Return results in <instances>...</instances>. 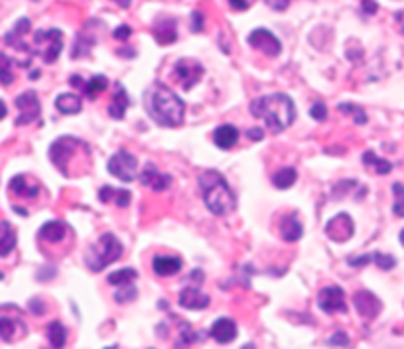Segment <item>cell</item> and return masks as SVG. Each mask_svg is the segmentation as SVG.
<instances>
[{"mask_svg":"<svg viewBox=\"0 0 404 349\" xmlns=\"http://www.w3.org/2000/svg\"><path fill=\"white\" fill-rule=\"evenodd\" d=\"M47 341L54 349H61L67 341V330L61 326V321H52L47 326Z\"/></svg>","mask_w":404,"mask_h":349,"instance_id":"4316f807","label":"cell"},{"mask_svg":"<svg viewBox=\"0 0 404 349\" xmlns=\"http://www.w3.org/2000/svg\"><path fill=\"white\" fill-rule=\"evenodd\" d=\"M152 271L158 277H174L181 271V259L172 257V255H158L152 261Z\"/></svg>","mask_w":404,"mask_h":349,"instance_id":"e0dca14e","label":"cell"},{"mask_svg":"<svg viewBox=\"0 0 404 349\" xmlns=\"http://www.w3.org/2000/svg\"><path fill=\"white\" fill-rule=\"evenodd\" d=\"M363 160L367 166H374V170H377V174H389L390 172V162L383 160V158H377L373 152H365V156H363Z\"/></svg>","mask_w":404,"mask_h":349,"instance_id":"836d02e7","label":"cell"},{"mask_svg":"<svg viewBox=\"0 0 404 349\" xmlns=\"http://www.w3.org/2000/svg\"><path fill=\"white\" fill-rule=\"evenodd\" d=\"M115 195H117V189L111 188V186H105V188H101V191H99V200H101L103 204L115 202Z\"/></svg>","mask_w":404,"mask_h":349,"instance_id":"60d3db41","label":"cell"},{"mask_svg":"<svg viewBox=\"0 0 404 349\" xmlns=\"http://www.w3.org/2000/svg\"><path fill=\"white\" fill-rule=\"evenodd\" d=\"M83 146V142L75 140L71 136H63L60 140H56L52 148H49V158L56 164V168L60 170L63 176H71L69 172V160L74 158V154L77 152V148Z\"/></svg>","mask_w":404,"mask_h":349,"instance_id":"8992f818","label":"cell"},{"mask_svg":"<svg viewBox=\"0 0 404 349\" xmlns=\"http://www.w3.org/2000/svg\"><path fill=\"white\" fill-rule=\"evenodd\" d=\"M56 107L58 111L63 113V115H77L83 107L81 103V97L79 95H74V93H63L56 99Z\"/></svg>","mask_w":404,"mask_h":349,"instance_id":"d4e9b609","label":"cell"},{"mask_svg":"<svg viewBox=\"0 0 404 349\" xmlns=\"http://www.w3.org/2000/svg\"><path fill=\"white\" fill-rule=\"evenodd\" d=\"M126 109H128V95H126V91L119 85V87H117V93H115V97H113V103L109 105V115L119 120V118L124 116Z\"/></svg>","mask_w":404,"mask_h":349,"instance_id":"484cf974","label":"cell"},{"mask_svg":"<svg viewBox=\"0 0 404 349\" xmlns=\"http://www.w3.org/2000/svg\"><path fill=\"white\" fill-rule=\"evenodd\" d=\"M211 335L219 343H231L237 337V324L231 318H221L211 326Z\"/></svg>","mask_w":404,"mask_h":349,"instance_id":"ac0fdd59","label":"cell"},{"mask_svg":"<svg viewBox=\"0 0 404 349\" xmlns=\"http://www.w3.org/2000/svg\"><path fill=\"white\" fill-rule=\"evenodd\" d=\"M237 138H239V131H237L233 125L217 127L215 132H213V140H215V145L219 146L221 150H229V148H233L235 142H237Z\"/></svg>","mask_w":404,"mask_h":349,"instance_id":"603a6c76","label":"cell"},{"mask_svg":"<svg viewBox=\"0 0 404 349\" xmlns=\"http://www.w3.org/2000/svg\"><path fill=\"white\" fill-rule=\"evenodd\" d=\"M26 32H30V20L28 18H22V20H18L14 30L6 34V42L12 45V47H16V50H20V52H28L30 54V45L24 42V34Z\"/></svg>","mask_w":404,"mask_h":349,"instance_id":"7402d4cb","label":"cell"},{"mask_svg":"<svg viewBox=\"0 0 404 349\" xmlns=\"http://www.w3.org/2000/svg\"><path fill=\"white\" fill-rule=\"evenodd\" d=\"M355 233V227H353V219L349 218L347 213H339L333 219L328 221L326 225V235L330 237L331 241L335 243H344L347 239H351Z\"/></svg>","mask_w":404,"mask_h":349,"instance_id":"7c38bea8","label":"cell"},{"mask_svg":"<svg viewBox=\"0 0 404 349\" xmlns=\"http://www.w3.org/2000/svg\"><path fill=\"white\" fill-rule=\"evenodd\" d=\"M10 191L14 193L16 198H22V200H36L38 193H40V186L30 182L26 176H16L14 180L10 182Z\"/></svg>","mask_w":404,"mask_h":349,"instance_id":"ffe728a7","label":"cell"},{"mask_svg":"<svg viewBox=\"0 0 404 349\" xmlns=\"http://www.w3.org/2000/svg\"><path fill=\"white\" fill-rule=\"evenodd\" d=\"M288 2L290 0H267V4H269L272 10H286L288 8Z\"/></svg>","mask_w":404,"mask_h":349,"instance_id":"bcb514c9","label":"cell"},{"mask_svg":"<svg viewBox=\"0 0 404 349\" xmlns=\"http://www.w3.org/2000/svg\"><path fill=\"white\" fill-rule=\"evenodd\" d=\"M4 116H6V105L0 101V120H2Z\"/></svg>","mask_w":404,"mask_h":349,"instance_id":"816d5d0a","label":"cell"},{"mask_svg":"<svg viewBox=\"0 0 404 349\" xmlns=\"http://www.w3.org/2000/svg\"><path fill=\"white\" fill-rule=\"evenodd\" d=\"M243 349H255V346H245Z\"/></svg>","mask_w":404,"mask_h":349,"instance_id":"f5cc1de1","label":"cell"},{"mask_svg":"<svg viewBox=\"0 0 404 349\" xmlns=\"http://www.w3.org/2000/svg\"><path fill=\"white\" fill-rule=\"evenodd\" d=\"M373 261L377 262V266H379V268H383V271H390V268L396 264V261H394L390 255H381V253H374Z\"/></svg>","mask_w":404,"mask_h":349,"instance_id":"8d00e7d4","label":"cell"},{"mask_svg":"<svg viewBox=\"0 0 404 349\" xmlns=\"http://www.w3.org/2000/svg\"><path fill=\"white\" fill-rule=\"evenodd\" d=\"M192 18H194L192 30H194V32H201V30H203V14H201V12H194Z\"/></svg>","mask_w":404,"mask_h":349,"instance_id":"f6af8a7d","label":"cell"},{"mask_svg":"<svg viewBox=\"0 0 404 349\" xmlns=\"http://www.w3.org/2000/svg\"><path fill=\"white\" fill-rule=\"evenodd\" d=\"M131 34H133V30H131V26H119V28L113 32V36L117 38V40H128L131 38Z\"/></svg>","mask_w":404,"mask_h":349,"instance_id":"7bdbcfd3","label":"cell"},{"mask_svg":"<svg viewBox=\"0 0 404 349\" xmlns=\"http://www.w3.org/2000/svg\"><path fill=\"white\" fill-rule=\"evenodd\" d=\"M249 45L251 47H255L258 52H262V54H267L269 58H276L280 52H282V44H280V40L267 28H256L255 32H251V36H249Z\"/></svg>","mask_w":404,"mask_h":349,"instance_id":"ba28073f","label":"cell"},{"mask_svg":"<svg viewBox=\"0 0 404 349\" xmlns=\"http://www.w3.org/2000/svg\"><path fill=\"white\" fill-rule=\"evenodd\" d=\"M265 136V132L260 131V129H253V131H249V138H253V140H260Z\"/></svg>","mask_w":404,"mask_h":349,"instance_id":"681fc988","label":"cell"},{"mask_svg":"<svg viewBox=\"0 0 404 349\" xmlns=\"http://www.w3.org/2000/svg\"><path fill=\"white\" fill-rule=\"evenodd\" d=\"M34 44H36V52L45 63H54L60 58L61 47H63V34L56 28L45 30V32L40 30L34 36Z\"/></svg>","mask_w":404,"mask_h":349,"instance_id":"5b68a950","label":"cell"},{"mask_svg":"<svg viewBox=\"0 0 404 349\" xmlns=\"http://www.w3.org/2000/svg\"><path fill=\"white\" fill-rule=\"evenodd\" d=\"M95 38L93 36H87V34H79L77 38H75V44H74V54H71V58H85L87 54H89V50L95 45Z\"/></svg>","mask_w":404,"mask_h":349,"instance_id":"f546056e","label":"cell"},{"mask_svg":"<svg viewBox=\"0 0 404 349\" xmlns=\"http://www.w3.org/2000/svg\"><path fill=\"white\" fill-rule=\"evenodd\" d=\"M251 2L253 0H229V4H231L233 10H247L251 6Z\"/></svg>","mask_w":404,"mask_h":349,"instance_id":"ee69618b","label":"cell"},{"mask_svg":"<svg viewBox=\"0 0 404 349\" xmlns=\"http://www.w3.org/2000/svg\"><path fill=\"white\" fill-rule=\"evenodd\" d=\"M180 306L188 310H205L210 306V296L199 288H183L180 294Z\"/></svg>","mask_w":404,"mask_h":349,"instance_id":"d6986e66","label":"cell"},{"mask_svg":"<svg viewBox=\"0 0 404 349\" xmlns=\"http://www.w3.org/2000/svg\"><path fill=\"white\" fill-rule=\"evenodd\" d=\"M122 255V245L120 241L113 235V233H105L95 247H91V251L87 253V266H89L93 273H99L106 268L109 264H113L115 261H119V257Z\"/></svg>","mask_w":404,"mask_h":349,"instance_id":"277c9868","label":"cell"},{"mask_svg":"<svg viewBox=\"0 0 404 349\" xmlns=\"http://www.w3.org/2000/svg\"><path fill=\"white\" fill-rule=\"evenodd\" d=\"M339 111L341 113H355V123L357 125H363V123H367V116H365V113H363V109H359V107H353V105H339Z\"/></svg>","mask_w":404,"mask_h":349,"instance_id":"74e56055","label":"cell"},{"mask_svg":"<svg viewBox=\"0 0 404 349\" xmlns=\"http://www.w3.org/2000/svg\"><path fill=\"white\" fill-rule=\"evenodd\" d=\"M136 278L135 268H120L117 273L109 275V284L113 286H124V284H131Z\"/></svg>","mask_w":404,"mask_h":349,"instance_id":"1f68e13d","label":"cell"},{"mask_svg":"<svg viewBox=\"0 0 404 349\" xmlns=\"http://www.w3.org/2000/svg\"><path fill=\"white\" fill-rule=\"evenodd\" d=\"M16 107H18V111H20V116L16 118V125H18V127L30 125L34 120H38L40 111H42L40 99H38V95H36L34 91H26V93L18 95V97H16Z\"/></svg>","mask_w":404,"mask_h":349,"instance_id":"9c48e42d","label":"cell"},{"mask_svg":"<svg viewBox=\"0 0 404 349\" xmlns=\"http://www.w3.org/2000/svg\"><path fill=\"white\" fill-rule=\"evenodd\" d=\"M65 235H67V225L61 221H49L40 229V239L47 243H60Z\"/></svg>","mask_w":404,"mask_h":349,"instance_id":"cb8c5ba5","label":"cell"},{"mask_svg":"<svg viewBox=\"0 0 404 349\" xmlns=\"http://www.w3.org/2000/svg\"><path fill=\"white\" fill-rule=\"evenodd\" d=\"M353 304L357 308L361 318H365V320H373V318H377L381 314V310H383L381 300L374 296L373 292L369 290L355 292L353 294Z\"/></svg>","mask_w":404,"mask_h":349,"instance_id":"4fadbf2b","label":"cell"},{"mask_svg":"<svg viewBox=\"0 0 404 349\" xmlns=\"http://www.w3.org/2000/svg\"><path fill=\"white\" fill-rule=\"evenodd\" d=\"M148 113L150 116L166 129H176L183 123V115H186V105L180 97L166 87L164 83H156L150 89L148 93Z\"/></svg>","mask_w":404,"mask_h":349,"instance_id":"7a4b0ae2","label":"cell"},{"mask_svg":"<svg viewBox=\"0 0 404 349\" xmlns=\"http://www.w3.org/2000/svg\"><path fill=\"white\" fill-rule=\"evenodd\" d=\"M14 81V72H12V61L0 52V83L2 85H12Z\"/></svg>","mask_w":404,"mask_h":349,"instance_id":"d6a6232c","label":"cell"},{"mask_svg":"<svg viewBox=\"0 0 404 349\" xmlns=\"http://www.w3.org/2000/svg\"><path fill=\"white\" fill-rule=\"evenodd\" d=\"M296 178H298V174H296L294 168H282L272 176V184L278 189H288L296 184Z\"/></svg>","mask_w":404,"mask_h":349,"instance_id":"f1b7e54d","label":"cell"},{"mask_svg":"<svg viewBox=\"0 0 404 349\" xmlns=\"http://www.w3.org/2000/svg\"><path fill=\"white\" fill-rule=\"evenodd\" d=\"M304 233V227L300 223V219L296 213H288L280 219V237L288 241V243H296Z\"/></svg>","mask_w":404,"mask_h":349,"instance_id":"44dd1931","label":"cell"},{"mask_svg":"<svg viewBox=\"0 0 404 349\" xmlns=\"http://www.w3.org/2000/svg\"><path fill=\"white\" fill-rule=\"evenodd\" d=\"M136 296H138V292H136L135 286L124 284V286H120L119 290H117V294H115V300H117L119 304H128V302L136 300Z\"/></svg>","mask_w":404,"mask_h":349,"instance_id":"e575fe53","label":"cell"},{"mask_svg":"<svg viewBox=\"0 0 404 349\" xmlns=\"http://www.w3.org/2000/svg\"><path fill=\"white\" fill-rule=\"evenodd\" d=\"M317 304L326 314H344L347 312L345 292L339 286H326L317 294Z\"/></svg>","mask_w":404,"mask_h":349,"instance_id":"8fae6325","label":"cell"},{"mask_svg":"<svg viewBox=\"0 0 404 349\" xmlns=\"http://www.w3.org/2000/svg\"><path fill=\"white\" fill-rule=\"evenodd\" d=\"M392 191H394V198H396V204L392 207L394 215L396 218H404V186L403 184H394Z\"/></svg>","mask_w":404,"mask_h":349,"instance_id":"d590c367","label":"cell"},{"mask_svg":"<svg viewBox=\"0 0 404 349\" xmlns=\"http://www.w3.org/2000/svg\"><path fill=\"white\" fill-rule=\"evenodd\" d=\"M310 115L314 116L315 120H326V116H328V109H326V105H324V103H314V107L310 109Z\"/></svg>","mask_w":404,"mask_h":349,"instance_id":"f35d334b","label":"cell"},{"mask_svg":"<svg viewBox=\"0 0 404 349\" xmlns=\"http://www.w3.org/2000/svg\"><path fill=\"white\" fill-rule=\"evenodd\" d=\"M176 20L174 18H162V20H156L154 28H152V34H154V40L160 45L174 44L178 40V30H176Z\"/></svg>","mask_w":404,"mask_h":349,"instance_id":"5bb4252c","label":"cell"},{"mask_svg":"<svg viewBox=\"0 0 404 349\" xmlns=\"http://www.w3.org/2000/svg\"><path fill=\"white\" fill-rule=\"evenodd\" d=\"M251 113L256 118H260L270 132H282L286 131L296 116V107L288 95L282 93H274L267 97H258L251 103Z\"/></svg>","mask_w":404,"mask_h":349,"instance_id":"6da1fadb","label":"cell"},{"mask_svg":"<svg viewBox=\"0 0 404 349\" xmlns=\"http://www.w3.org/2000/svg\"><path fill=\"white\" fill-rule=\"evenodd\" d=\"M16 247V235L10 223H0V257H6Z\"/></svg>","mask_w":404,"mask_h":349,"instance_id":"83f0119b","label":"cell"},{"mask_svg":"<svg viewBox=\"0 0 404 349\" xmlns=\"http://www.w3.org/2000/svg\"><path fill=\"white\" fill-rule=\"evenodd\" d=\"M199 188H201V195L203 202L211 209V213L215 215H227L235 209V195L229 188V184L225 182V178L215 170H207L199 176Z\"/></svg>","mask_w":404,"mask_h":349,"instance_id":"3957f363","label":"cell"},{"mask_svg":"<svg viewBox=\"0 0 404 349\" xmlns=\"http://www.w3.org/2000/svg\"><path fill=\"white\" fill-rule=\"evenodd\" d=\"M26 332H28V328L20 318H8V316L0 318V337L4 341H8V343L18 341L20 337L26 335Z\"/></svg>","mask_w":404,"mask_h":349,"instance_id":"2e32d148","label":"cell"},{"mask_svg":"<svg viewBox=\"0 0 404 349\" xmlns=\"http://www.w3.org/2000/svg\"><path fill=\"white\" fill-rule=\"evenodd\" d=\"M394 20H396V26H399V30H401V34H404V10L394 16Z\"/></svg>","mask_w":404,"mask_h":349,"instance_id":"c3c4849f","label":"cell"},{"mask_svg":"<svg viewBox=\"0 0 404 349\" xmlns=\"http://www.w3.org/2000/svg\"><path fill=\"white\" fill-rule=\"evenodd\" d=\"M174 75L186 89H192L201 79L203 75V65L192 58H183L176 61L174 65Z\"/></svg>","mask_w":404,"mask_h":349,"instance_id":"30bf717a","label":"cell"},{"mask_svg":"<svg viewBox=\"0 0 404 349\" xmlns=\"http://www.w3.org/2000/svg\"><path fill=\"white\" fill-rule=\"evenodd\" d=\"M140 182H142L146 188L152 189V191H164V189L170 188L172 178L166 174H160L158 168H156L154 164H148V166L142 170V174H140Z\"/></svg>","mask_w":404,"mask_h":349,"instance_id":"9a60e30c","label":"cell"},{"mask_svg":"<svg viewBox=\"0 0 404 349\" xmlns=\"http://www.w3.org/2000/svg\"><path fill=\"white\" fill-rule=\"evenodd\" d=\"M115 204H117V207H126V205L131 204V191H126V189H117Z\"/></svg>","mask_w":404,"mask_h":349,"instance_id":"ab89813d","label":"cell"},{"mask_svg":"<svg viewBox=\"0 0 404 349\" xmlns=\"http://www.w3.org/2000/svg\"><path fill=\"white\" fill-rule=\"evenodd\" d=\"M330 343L331 346H349V339H347V337H345V334H341V332H339V334H335V337H331L330 339Z\"/></svg>","mask_w":404,"mask_h":349,"instance_id":"7dc6e473","label":"cell"},{"mask_svg":"<svg viewBox=\"0 0 404 349\" xmlns=\"http://www.w3.org/2000/svg\"><path fill=\"white\" fill-rule=\"evenodd\" d=\"M106 168H109L111 174L122 180V182H133L136 174H138V160H136V156H133L131 152L120 150L115 156H111Z\"/></svg>","mask_w":404,"mask_h":349,"instance_id":"52a82bcc","label":"cell"},{"mask_svg":"<svg viewBox=\"0 0 404 349\" xmlns=\"http://www.w3.org/2000/svg\"><path fill=\"white\" fill-rule=\"evenodd\" d=\"M117 4H119L120 8H128L131 6V0H115Z\"/></svg>","mask_w":404,"mask_h":349,"instance_id":"f907efd6","label":"cell"},{"mask_svg":"<svg viewBox=\"0 0 404 349\" xmlns=\"http://www.w3.org/2000/svg\"><path fill=\"white\" fill-rule=\"evenodd\" d=\"M106 87H109V79H106L105 75H95V77H91L89 81H87L85 93H87V97L95 99V97L101 95Z\"/></svg>","mask_w":404,"mask_h":349,"instance_id":"4dcf8cb0","label":"cell"},{"mask_svg":"<svg viewBox=\"0 0 404 349\" xmlns=\"http://www.w3.org/2000/svg\"><path fill=\"white\" fill-rule=\"evenodd\" d=\"M361 8H363V12L369 16L377 14V10H379V4L374 2V0H361Z\"/></svg>","mask_w":404,"mask_h":349,"instance_id":"b9f144b4","label":"cell"}]
</instances>
